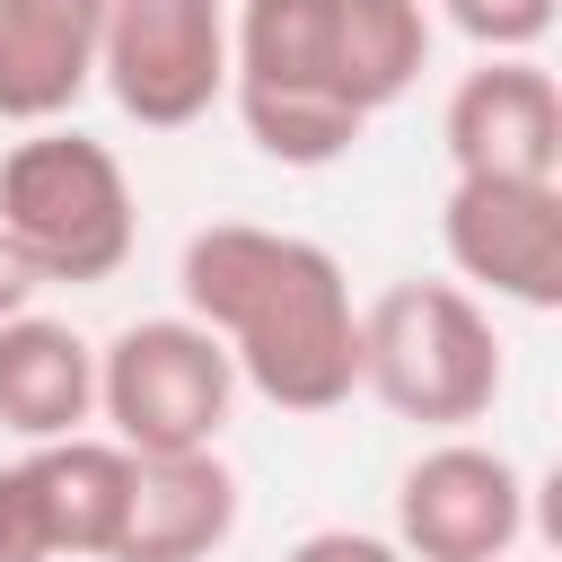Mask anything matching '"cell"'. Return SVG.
I'll return each mask as SVG.
<instances>
[{
	"instance_id": "1",
	"label": "cell",
	"mask_w": 562,
	"mask_h": 562,
	"mask_svg": "<svg viewBox=\"0 0 562 562\" xmlns=\"http://www.w3.org/2000/svg\"><path fill=\"white\" fill-rule=\"evenodd\" d=\"M184 316L220 334L237 386L272 413H334L360 395V299L316 237L211 220L176 255Z\"/></svg>"
},
{
	"instance_id": "2",
	"label": "cell",
	"mask_w": 562,
	"mask_h": 562,
	"mask_svg": "<svg viewBox=\"0 0 562 562\" xmlns=\"http://www.w3.org/2000/svg\"><path fill=\"white\" fill-rule=\"evenodd\" d=\"M0 237L35 263V281H70L97 290L132 263L140 211H132V176L105 140H88L79 123H35L26 140L0 149Z\"/></svg>"
},
{
	"instance_id": "3",
	"label": "cell",
	"mask_w": 562,
	"mask_h": 562,
	"mask_svg": "<svg viewBox=\"0 0 562 562\" xmlns=\"http://www.w3.org/2000/svg\"><path fill=\"white\" fill-rule=\"evenodd\" d=\"M501 334L465 281H395L360 307V395L395 422L465 430L501 404Z\"/></svg>"
},
{
	"instance_id": "4",
	"label": "cell",
	"mask_w": 562,
	"mask_h": 562,
	"mask_svg": "<svg viewBox=\"0 0 562 562\" xmlns=\"http://www.w3.org/2000/svg\"><path fill=\"white\" fill-rule=\"evenodd\" d=\"M228 97L272 167H334L369 132V114L342 97L334 70V0H237Z\"/></svg>"
},
{
	"instance_id": "5",
	"label": "cell",
	"mask_w": 562,
	"mask_h": 562,
	"mask_svg": "<svg viewBox=\"0 0 562 562\" xmlns=\"http://www.w3.org/2000/svg\"><path fill=\"white\" fill-rule=\"evenodd\" d=\"M228 404H237V369H228L220 334L193 325L184 307L176 316H140L97 351V422L132 457L220 448Z\"/></svg>"
},
{
	"instance_id": "6",
	"label": "cell",
	"mask_w": 562,
	"mask_h": 562,
	"mask_svg": "<svg viewBox=\"0 0 562 562\" xmlns=\"http://www.w3.org/2000/svg\"><path fill=\"white\" fill-rule=\"evenodd\" d=\"M97 88L140 132H184L228 97V0H97Z\"/></svg>"
},
{
	"instance_id": "7",
	"label": "cell",
	"mask_w": 562,
	"mask_h": 562,
	"mask_svg": "<svg viewBox=\"0 0 562 562\" xmlns=\"http://www.w3.org/2000/svg\"><path fill=\"white\" fill-rule=\"evenodd\" d=\"M132 501V448L70 430V439H26V457L0 465V562H105L114 527Z\"/></svg>"
},
{
	"instance_id": "8",
	"label": "cell",
	"mask_w": 562,
	"mask_h": 562,
	"mask_svg": "<svg viewBox=\"0 0 562 562\" xmlns=\"http://www.w3.org/2000/svg\"><path fill=\"white\" fill-rule=\"evenodd\" d=\"M439 246L465 290L509 307H562V176H448Z\"/></svg>"
},
{
	"instance_id": "9",
	"label": "cell",
	"mask_w": 562,
	"mask_h": 562,
	"mask_svg": "<svg viewBox=\"0 0 562 562\" xmlns=\"http://www.w3.org/2000/svg\"><path fill=\"white\" fill-rule=\"evenodd\" d=\"M527 536V474L483 439H439L395 483L404 562H509Z\"/></svg>"
},
{
	"instance_id": "10",
	"label": "cell",
	"mask_w": 562,
	"mask_h": 562,
	"mask_svg": "<svg viewBox=\"0 0 562 562\" xmlns=\"http://www.w3.org/2000/svg\"><path fill=\"white\" fill-rule=\"evenodd\" d=\"M457 176H562V88L536 53H483L439 114Z\"/></svg>"
},
{
	"instance_id": "11",
	"label": "cell",
	"mask_w": 562,
	"mask_h": 562,
	"mask_svg": "<svg viewBox=\"0 0 562 562\" xmlns=\"http://www.w3.org/2000/svg\"><path fill=\"white\" fill-rule=\"evenodd\" d=\"M237 536V474L220 448L132 457V501L105 562H211Z\"/></svg>"
},
{
	"instance_id": "12",
	"label": "cell",
	"mask_w": 562,
	"mask_h": 562,
	"mask_svg": "<svg viewBox=\"0 0 562 562\" xmlns=\"http://www.w3.org/2000/svg\"><path fill=\"white\" fill-rule=\"evenodd\" d=\"M97 88V0H0V123H70Z\"/></svg>"
},
{
	"instance_id": "13",
	"label": "cell",
	"mask_w": 562,
	"mask_h": 562,
	"mask_svg": "<svg viewBox=\"0 0 562 562\" xmlns=\"http://www.w3.org/2000/svg\"><path fill=\"white\" fill-rule=\"evenodd\" d=\"M0 422L18 439H70L97 422V342L61 316H0Z\"/></svg>"
},
{
	"instance_id": "14",
	"label": "cell",
	"mask_w": 562,
	"mask_h": 562,
	"mask_svg": "<svg viewBox=\"0 0 562 562\" xmlns=\"http://www.w3.org/2000/svg\"><path fill=\"white\" fill-rule=\"evenodd\" d=\"M334 70L342 97L378 123L430 70V0H334Z\"/></svg>"
},
{
	"instance_id": "15",
	"label": "cell",
	"mask_w": 562,
	"mask_h": 562,
	"mask_svg": "<svg viewBox=\"0 0 562 562\" xmlns=\"http://www.w3.org/2000/svg\"><path fill=\"white\" fill-rule=\"evenodd\" d=\"M439 18L474 44V53H536L562 18V0H439Z\"/></svg>"
},
{
	"instance_id": "16",
	"label": "cell",
	"mask_w": 562,
	"mask_h": 562,
	"mask_svg": "<svg viewBox=\"0 0 562 562\" xmlns=\"http://www.w3.org/2000/svg\"><path fill=\"white\" fill-rule=\"evenodd\" d=\"M281 562H404V544H395V536H369V527H316V536H299Z\"/></svg>"
},
{
	"instance_id": "17",
	"label": "cell",
	"mask_w": 562,
	"mask_h": 562,
	"mask_svg": "<svg viewBox=\"0 0 562 562\" xmlns=\"http://www.w3.org/2000/svg\"><path fill=\"white\" fill-rule=\"evenodd\" d=\"M35 290H44V281H35V263H26V255H18L9 237H0V316H18V307H35Z\"/></svg>"
}]
</instances>
